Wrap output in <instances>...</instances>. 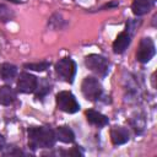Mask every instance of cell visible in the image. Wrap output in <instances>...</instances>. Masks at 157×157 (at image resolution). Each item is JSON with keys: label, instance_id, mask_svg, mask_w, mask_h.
Here are the masks:
<instances>
[{"label": "cell", "instance_id": "cell-1", "mask_svg": "<svg viewBox=\"0 0 157 157\" xmlns=\"http://www.w3.org/2000/svg\"><path fill=\"white\" fill-rule=\"evenodd\" d=\"M55 131L47 126H32L28 129V146L31 148H49L55 144Z\"/></svg>", "mask_w": 157, "mask_h": 157}, {"label": "cell", "instance_id": "cell-2", "mask_svg": "<svg viewBox=\"0 0 157 157\" xmlns=\"http://www.w3.org/2000/svg\"><path fill=\"white\" fill-rule=\"evenodd\" d=\"M56 105L60 110L69 114L76 113L80 109V104L77 103L75 96L67 91H63L56 94Z\"/></svg>", "mask_w": 157, "mask_h": 157}, {"label": "cell", "instance_id": "cell-3", "mask_svg": "<svg viewBox=\"0 0 157 157\" xmlns=\"http://www.w3.org/2000/svg\"><path fill=\"white\" fill-rule=\"evenodd\" d=\"M85 64H86V66H87L91 71H93L94 74L101 75V76L107 75V72H108V70H109V63H108V60H107L104 56H102V55L91 54V55L86 56Z\"/></svg>", "mask_w": 157, "mask_h": 157}, {"label": "cell", "instance_id": "cell-4", "mask_svg": "<svg viewBox=\"0 0 157 157\" xmlns=\"http://www.w3.org/2000/svg\"><path fill=\"white\" fill-rule=\"evenodd\" d=\"M81 91L87 99L96 101L102 93V85L97 78L88 76L83 78L82 85H81Z\"/></svg>", "mask_w": 157, "mask_h": 157}, {"label": "cell", "instance_id": "cell-5", "mask_svg": "<svg viewBox=\"0 0 157 157\" xmlns=\"http://www.w3.org/2000/svg\"><path fill=\"white\" fill-rule=\"evenodd\" d=\"M55 71L56 74L63 77L65 81L67 82H72L74 80V76H75V72H76V65L75 63L69 59V58H64L61 60H59L55 65Z\"/></svg>", "mask_w": 157, "mask_h": 157}, {"label": "cell", "instance_id": "cell-6", "mask_svg": "<svg viewBox=\"0 0 157 157\" xmlns=\"http://www.w3.org/2000/svg\"><path fill=\"white\" fill-rule=\"evenodd\" d=\"M155 43L151 38H142L136 53V58L140 63H147L155 55Z\"/></svg>", "mask_w": 157, "mask_h": 157}, {"label": "cell", "instance_id": "cell-7", "mask_svg": "<svg viewBox=\"0 0 157 157\" xmlns=\"http://www.w3.org/2000/svg\"><path fill=\"white\" fill-rule=\"evenodd\" d=\"M38 81L36 76L28 74V72H22L18 76L17 80V90L22 93H32L37 90Z\"/></svg>", "mask_w": 157, "mask_h": 157}, {"label": "cell", "instance_id": "cell-8", "mask_svg": "<svg viewBox=\"0 0 157 157\" xmlns=\"http://www.w3.org/2000/svg\"><path fill=\"white\" fill-rule=\"evenodd\" d=\"M110 140L113 145H123L129 141V131L123 126H114L110 130Z\"/></svg>", "mask_w": 157, "mask_h": 157}, {"label": "cell", "instance_id": "cell-9", "mask_svg": "<svg viewBox=\"0 0 157 157\" xmlns=\"http://www.w3.org/2000/svg\"><path fill=\"white\" fill-rule=\"evenodd\" d=\"M130 44V36L128 32H121L118 34V37L115 38L114 43H113V50L117 54L123 53Z\"/></svg>", "mask_w": 157, "mask_h": 157}, {"label": "cell", "instance_id": "cell-10", "mask_svg": "<svg viewBox=\"0 0 157 157\" xmlns=\"http://www.w3.org/2000/svg\"><path fill=\"white\" fill-rule=\"evenodd\" d=\"M152 6H153V0H134L131 9H132L134 15L141 16V15L147 13Z\"/></svg>", "mask_w": 157, "mask_h": 157}, {"label": "cell", "instance_id": "cell-11", "mask_svg": "<svg viewBox=\"0 0 157 157\" xmlns=\"http://www.w3.org/2000/svg\"><path fill=\"white\" fill-rule=\"evenodd\" d=\"M86 117H87V120L96 125V126H104L108 124V118L105 115H103L102 113L99 112H96V110H87L86 112Z\"/></svg>", "mask_w": 157, "mask_h": 157}, {"label": "cell", "instance_id": "cell-12", "mask_svg": "<svg viewBox=\"0 0 157 157\" xmlns=\"http://www.w3.org/2000/svg\"><path fill=\"white\" fill-rule=\"evenodd\" d=\"M16 98L15 91L10 86H1L0 87V104L10 105Z\"/></svg>", "mask_w": 157, "mask_h": 157}, {"label": "cell", "instance_id": "cell-13", "mask_svg": "<svg viewBox=\"0 0 157 157\" xmlns=\"http://www.w3.org/2000/svg\"><path fill=\"white\" fill-rule=\"evenodd\" d=\"M55 137L65 144H70L75 140V135H74L72 130L69 129L67 126H59L55 131Z\"/></svg>", "mask_w": 157, "mask_h": 157}, {"label": "cell", "instance_id": "cell-14", "mask_svg": "<svg viewBox=\"0 0 157 157\" xmlns=\"http://www.w3.org/2000/svg\"><path fill=\"white\" fill-rule=\"evenodd\" d=\"M16 66L9 63H5L0 66V77L4 81H11L16 76Z\"/></svg>", "mask_w": 157, "mask_h": 157}, {"label": "cell", "instance_id": "cell-15", "mask_svg": "<svg viewBox=\"0 0 157 157\" xmlns=\"http://www.w3.org/2000/svg\"><path fill=\"white\" fill-rule=\"evenodd\" d=\"M49 63L47 61H40V63H31V64H25V67L26 69H29V70H34V71H44L49 67Z\"/></svg>", "mask_w": 157, "mask_h": 157}, {"label": "cell", "instance_id": "cell-16", "mask_svg": "<svg viewBox=\"0 0 157 157\" xmlns=\"http://www.w3.org/2000/svg\"><path fill=\"white\" fill-rule=\"evenodd\" d=\"M11 18H12V13L10 9L5 5H0V20L2 22H6V21H10Z\"/></svg>", "mask_w": 157, "mask_h": 157}, {"label": "cell", "instance_id": "cell-17", "mask_svg": "<svg viewBox=\"0 0 157 157\" xmlns=\"http://www.w3.org/2000/svg\"><path fill=\"white\" fill-rule=\"evenodd\" d=\"M49 90H50V88H49V86H48V85H47V86H44V87H39V91L36 93V97H37V98H42L45 93H48V92H49Z\"/></svg>", "mask_w": 157, "mask_h": 157}, {"label": "cell", "instance_id": "cell-18", "mask_svg": "<svg viewBox=\"0 0 157 157\" xmlns=\"http://www.w3.org/2000/svg\"><path fill=\"white\" fill-rule=\"evenodd\" d=\"M65 155H69V156H81V155H82V152L78 150V147H74L72 150H70V151L65 152Z\"/></svg>", "mask_w": 157, "mask_h": 157}, {"label": "cell", "instance_id": "cell-19", "mask_svg": "<svg viewBox=\"0 0 157 157\" xmlns=\"http://www.w3.org/2000/svg\"><path fill=\"white\" fill-rule=\"evenodd\" d=\"M4 146H5V139L2 135H0V150H2Z\"/></svg>", "mask_w": 157, "mask_h": 157}]
</instances>
